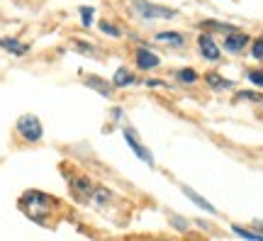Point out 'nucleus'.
I'll use <instances>...</instances> for the list:
<instances>
[{"label": "nucleus", "mask_w": 263, "mask_h": 241, "mask_svg": "<svg viewBox=\"0 0 263 241\" xmlns=\"http://www.w3.org/2000/svg\"><path fill=\"white\" fill-rule=\"evenodd\" d=\"M124 117V110L122 107H112V122H120Z\"/></svg>", "instance_id": "bb28decb"}, {"label": "nucleus", "mask_w": 263, "mask_h": 241, "mask_svg": "<svg viewBox=\"0 0 263 241\" xmlns=\"http://www.w3.org/2000/svg\"><path fill=\"white\" fill-rule=\"evenodd\" d=\"M112 200H115V190H110L107 186H100V183H98V188H95L90 205L103 210V207H107V205H112Z\"/></svg>", "instance_id": "ddd939ff"}, {"label": "nucleus", "mask_w": 263, "mask_h": 241, "mask_svg": "<svg viewBox=\"0 0 263 241\" xmlns=\"http://www.w3.org/2000/svg\"><path fill=\"white\" fill-rule=\"evenodd\" d=\"M151 241H176V239H168V236H156V239H151Z\"/></svg>", "instance_id": "cd10ccee"}, {"label": "nucleus", "mask_w": 263, "mask_h": 241, "mask_svg": "<svg viewBox=\"0 0 263 241\" xmlns=\"http://www.w3.org/2000/svg\"><path fill=\"white\" fill-rule=\"evenodd\" d=\"M180 190H183V195H185V197H188V200H190V202H193V205H197L200 210H205V212H210V214H217L215 205L210 202V200H205L202 195H197L195 190H193V188H188V186H180Z\"/></svg>", "instance_id": "4468645a"}, {"label": "nucleus", "mask_w": 263, "mask_h": 241, "mask_svg": "<svg viewBox=\"0 0 263 241\" xmlns=\"http://www.w3.org/2000/svg\"><path fill=\"white\" fill-rule=\"evenodd\" d=\"M154 42L156 44H163V47H185V34L183 32H176V29H163V32H156L154 34Z\"/></svg>", "instance_id": "9d476101"}, {"label": "nucleus", "mask_w": 263, "mask_h": 241, "mask_svg": "<svg viewBox=\"0 0 263 241\" xmlns=\"http://www.w3.org/2000/svg\"><path fill=\"white\" fill-rule=\"evenodd\" d=\"M236 100H251V102H263L261 93H254V90H239L236 93Z\"/></svg>", "instance_id": "b1692460"}, {"label": "nucleus", "mask_w": 263, "mask_h": 241, "mask_svg": "<svg viewBox=\"0 0 263 241\" xmlns=\"http://www.w3.org/2000/svg\"><path fill=\"white\" fill-rule=\"evenodd\" d=\"M71 47H73V51H78V54L83 56H95V44H90V42H83V39H73L71 42Z\"/></svg>", "instance_id": "412c9836"}, {"label": "nucleus", "mask_w": 263, "mask_h": 241, "mask_svg": "<svg viewBox=\"0 0 263 241\" xmlns=\"http://www.w3.org/2000/svg\"><path fill=\"white\" fill-rule=\"evenodd\" d=\"M249 47V34H244L241 29H236L232 34H224V51L229 54H241Z\"/></svg>", "instance_id": "9b49d317"}, {"label": "nucleus", "mask_w": 263, "mask_h": 241, "mask_svg": "<svg viewBox=\"0 0 263 241\" xmlns=\"http://www.w3.org/2000/svg\"><path fill=\"white\" fill-rule=\"evenodd\" d=\"M0 49L5 51V54L10 56H17V59H22V56H27L29 54V44L27 42H22V39L17 37H0Z\"/></svg>", "instance_id": "1a4fd4ad"}, {"label": "nucleus", "mask_w": 263, "mask_h": 241, "mask_svg": "<svg viewBox=\"0 0 263 241\" xmlns=\"http://www.w3.org/2000/svg\"><path fill=\"white\" fill-rule=\"evenodd\" d=\"M246 78L251 81L254 85L263 88V68H254V71H246Z\"/></svg>", "instance_id": "393cba45"}, {"label": "nucleus", "mask_w": 263, "mask_h": 241, "mask_svg": "<svg viewBox=\"0 0 263 241\" xmlns=\"http://www.w3.org/2000/svg\"><path fill=\"white\" fill-rule=\"evenodd\" d=\"M134 83H137V76H134V71L127 68V66H120L112 73V85L117 90H120V88H132Z\"/></svg>", "instance_id": "f8f14e48"}, {"label": "nucleus", "mask_w": 263, "mask_h": 241, "mask_svg": "<svg viewBox=\"0 0 263 241\" xmlns=\"http://www.w3.org/2000/svg\"><path fill=\"white\" fill-rule=\"evenodd\" d=\"M134 66L139 71H154L161 66V56L149 47H137L134 49Z\"/></svg>", "instance_id": "423d86ee"}, {"label": "nucleus", "mask_w": 263, "mask_h": 241, "mask_svg": "<svg viewBox=\"0 0 263 241\" xmlns=\"http://www.w3.org/2000/svg\"><path fill=\"white\" fill-rule=\"evenodd\" d=\"M251 56L256 61H263V37H256L251 42Z\"/></svg>", "instance_id": "5701e85b"}, {"label": "nucleus", "mask_w": 263, "mask_h": 241, "mask_svg": "<svg viewBox=\"0 0 263 241\" xmlns=\"http://www.w3.org/2000/svg\"><path fill=\"white\" fill-rule=\"evenodd\" d=\"M17 210L29 222L39 224V227H49L51 217L61 210V202H59V197L44 193V190H25L17 197Z\"/></svg>", "instance_id": "f257e3e1"}, {"label": "nucleus", "mask_w": 263, "mask_h": 241, "mask_svg": "<svg viewBox=\"0 0 263 241\" xmlns=\"http://www.w3.org/2000/svg\"><path fill=\"white\" fill-rule=\"evenodd\" d=\"M66 183H68V193H71V197H73L76 202L90 205L98 183H95L88 173H73V176H66Z\"/></svg>", "instance_id": "f03ea898"}, {"label": "nucleus", "mask_w": 263, "mask_h": 241, "mask_svg": "<svg viewBox=\"0 0 263 241\" xmlns=\"http://www.w3.org/2000/svg\"><path fill=\"white\" fill-rule=\"evenodd\" d=\"M129 8L139 15L141 20H173L178 15V10L176 8H166V5H156V3H149V0H132Z\"/></svg>", "instance_id": "20e7f679"}, {"label": "nucleus", "mask_w": 263, "mask_h": 241, "mask_svg": "<svg viewBox=\"0 0 263 241\" xmlns=\"http://www.w3.org/2000/svg\"><path fill=\"white\" fill-rule=\"evenodd\" d=\"M200 27L210 29V34H212V32H224V34L236 32L234 25H224V22H217V20H205V22H200Z\"/></svg>", "instance_id": "a211bd4d"}, {"label": "nucleus", "mask_w": 263, "mask_h": 241, "mask_svg": "<svg viewBox=\"0 0 263 241\" xmlns=\"http://www.w3.org/2000/svg\"><path fill=\"white\" fill-rule=\"evenodd\" d=\"M15 132H17V137L25 144H39V141L44 139V124L39 120L37 115H20L17 122H15Z\"/></svg>", "instance_id": "7ed1b4c3"}, {"label": "nucleus", "mask_w": 263, "mask_h": 241, "mask_svg": "<svg viewBox=\"0 0 263 241\" xmlns=\"http://www.w3.org/2000/svg\"><path fill=\"white\" fill-rule=\"evenodd\" d=\"M205 83L212 88V90H232L234 88V81H229L219 73H205Z\"/></svg>", "instance_id": "2eb2a0df"}, {"label": "nucleus", "mask_w": 263, "mask_h": 241, "mask_svg": "<svg viewBox=\"0 0 263 241\" xmlns=\"http://www.w3.org/2000/svg\"><path fill=\"white\" fill-rule=\"evenodd\" d=\"M197 49H200V56L207 59V61H219L222 59V49L217 44V39L210 34V32H202L197 37Z\"/></svg>", "instance_id": "0eeeda50"}, {"label": "nucleus", "mask_w": 263, "mask_h": 241, "mask_svg": "<svg viewBox=\"0 0 263 241\" xmlns=\"http://www.w3.org/2000/svg\"><path fill=\"white\" fill-rule=\"evenodd\" d=\"M83 85L85 88H90L93 93L103 95V98H112L115 90H117V88L112 85V81H107V78H103V76H85Z\"/></svg>", "instance_id": "6e6552de"}, {"label": "nucleus", "mask_w": 263, "mask_h": 241, "mask_svg": "<svg viewBox=\"0 0 263 241\" xmlns=\"http://www.w3.org/2000/svg\"><path fill=\"white\" fill-rule=\"evenodd\" d=\"M122 137H124V141H127V146L132 149V154L139 158L141 163L154 166V154L149 151V146H146V144H141V139L137 137V132L132 129V127H124V129H122Z\"/></svg>", "instance_id": "39448f33"}, {"label": "nucleus", "mask_w": 263, "mask_h": 241, "mask_svg": "<svg viewBox=\"0 0 263 241\" xmlns=\"http://www.w3.org/2000/svg\"><path fill=\"white\" fill-rule=\"evenodd\" d=\"M78 15H81V25H83V29H90L95 22V8H90V5H81L78 8Z\"/></svg>", "instance_id": "aec40b11"}, {"label": "nucleus", "mask_w": 263, "mask_h": 241, "mask_svg": "<svg viewBox=\"0 0 263 241\" xmlns=\"http://www.w3.org/2000/svg\"><path fill=\"white\" fill-rule=\"evenodd\" d=\"M232 232H234L236 236L246 239V241H263V234L261 232H251L249 227H241V224H232Z\"/></svg>", "instance_id": "6ab92c4d"}, {"label": "nucleus", "mask_w": 263, "mask_h": 241, "mask_svg": "<svg viewBox=\"0 0 263 241\" xmlns=\"http://www.w3.org/2000/svg\"><path fill=\"white\" fill-rule=\"evenodd\" d=\"M98 29L103 32L105 37H112V39H122V27L117 25V22H110V20H100L98 22Z\"/></svg>", "instance_id": "dca6fc26"}, {"label": "nucleus", "mask_w": 263, "mask_h": 241, "mask_svg": "<svg viewBox=\"0 0 263 241\" xmlns=\"http://www.w3.org/2000/svg\"><path fill=\"white\" fill-rule=\"evenodd\" d=\"M144 83L149 85V88H163V85H166V83H163V81H156V78H146Z\"/></svg>", "instance_id": "a878e982"}, {"label": "nucleus", "mask_w": 263, "mask_h": 241, "mask_svg": "<svg viewBox=\"0 0 263 241\" xmlns=\"http://www.w3.org/2000/svg\"><path fill=\"white\" fill-rule=\"evenodd\" d=\"M176 81L183 85H195L197 81H200V73H197L195 68L185 66V68H178V71H176Z\"/></svg>", "instance_id": "f3484780"}, {"label": "nucleus", "mask_w": 263, "mask_h": 241, "mask_svg": "<svg viewBox=\"0 0 263 241\" xmlns=\"http://www.w3.org/2000/svg\"><path fill=\"white\" fill-rule=\"evenodd\" d=\"M168 222L173 229H178L180 234H188L190 232V222L185 217H180V214H168Z\"/></svg>", "instance_id": "4be33fe9"}]
</instances>
